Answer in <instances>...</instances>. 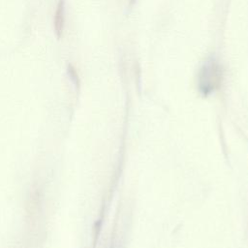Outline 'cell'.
Returning <instances> with one entry per match:
<instances>
[{
	"instance_id": "cell-1",
	"label": "cell",
	"mask_w": 248,
	"mask_h": 248,
	"mask_svg": "<svg viewBox=\"0 0 248 248\" xmlns=\"http://www.w3.org/2000/svg\"><path fill=\"white\" fill-rule=\"evenodd\" d=\"M65 26V0H59L53 18V27L55 35L60 39L63 35Z\"/></svg>"
}]
</instances>
